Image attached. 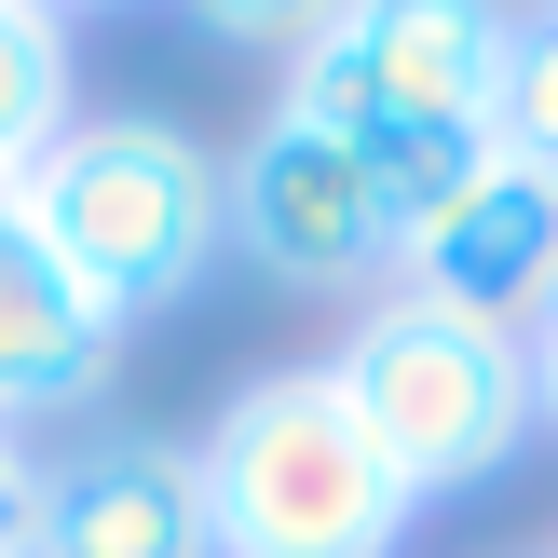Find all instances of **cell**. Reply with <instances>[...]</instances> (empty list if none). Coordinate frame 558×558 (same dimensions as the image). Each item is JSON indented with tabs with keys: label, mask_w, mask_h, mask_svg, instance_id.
<instances>
[{
	"label": "cell",
	"mask_w": 558,
	"mask_h": 558,
	"mask_svg": "<svg viewBox=\"0 0 558 558\" xmlns=\"http://www.w3.org/2000/svg\"><path fill=\"white\" fill-rule=\"evenodd\" d=\"M41 14H109V0H41Z\"/></svg>",
	"instance_id": "15"
},
{
	"label": "cell",
	"mask_w": 558,
	"mask_h": 558,
	"mask_svg": "<svg viewBox=\"0 0 558 558\" xmlns=\"http://www.w3.org/2000/svg\"><path fill=\"white\" fill-rule=\"evenodd\" d=\"M27 532H41V463H27L14 423H0V558H27Z\"/></svg>",
	"instance_id": "13"
},
{
	"label": "cell",
	"mask_w": 558,
	"mask_h": 558,
	"mask_svg": "<svg viewBox=\"0 0 558 558\" xmlns=\"http://www.w3.org/2000/svg\"><path fill=\"white\" fill-rule=\"evenodd\" d=\"M0 232H14V178H0Z\"/></svg>",
	"instance_id": "16"
},
{
	"label": "cell",
	"mask_w": 558,
	"mask_h": 558,
	"mask_svg": "<svg viewBox=\"0 0 558 558\" xmlns=\"http://www.w3.org/2000/svg\"><path fill=\"white\" fill-rule=\"evenodd\" d=\"M354 396V423L381 436V463H396L409 490H477L518 463V436H532V354L505 341V327H463L436 314V300H381V314H354V341L327 354Z\"/></svg>",
	"instance_id": "3"
},
{
	"label": "cell",
	"mask_w": 558,
	"mask_h": 558,
	"mask_svg": "<svg viewBox=\"0 0 558 558\" xmlns=\"http://www.w3.org/2000/svg\"><path fill=\"white\" fill-rule=\"evenodd\" d=\"M327 14H341V0H191V27L232 41V54H300Z\"/></svg>",
	"instance_id": "12"
},
{
	"label": "cell",
	"mask_w": 558,
	"mask_h": 558,
	"mask_svg": "<svg viewBox=\"0 0 558 558\" xmlns=\"http://www.w3.org/2000/svg\"><path fill=\"white\" fill-rule=\"evenodd\" d=\"M490 69H505V0H341L287 54V109L341 136L490 123Z\"/></svg>",
	"instance_id": "4"
},
{
	"label": "cell",
	"mask_w": 558,
	"mask_h": 558,
	"mask_svg": "<svg viewBox=\"0 0 558 558\" xmlns=\"http://www.w3.org/2000/svg\"><path fill=\"white\" fill-rule=\"evenodd\" d=\"M191 477H205V545L218 558H396L423 490L381 463V436L354 423L341 368H259L205 436H191Z\"/></svg>",
	"instance_id": "1"
},
{
	"label": "cell",
	"mask_w": 558,
	"mask_h": 558,
	"mask_svg": "<svg viewBox=\"0 0 558 558\" xmlns=\"http://www.w3.org/2000/svg\"><path fill=\"white\" fill-rule=\"evenodd\" d=\"M396 300H436V314H463V327L532 341V314L558 300V178L490 163V178L396 259Z\"/></svg>",
	"instance_id": "6"
},
{
	"label": "cell",
	"mask_w": 558,
	"mask_h": 558,
	"mask_svg": "<svg viewBox=\"0 0 558 558\" xmlns=\"http://www.w3.org/2000/svg\"><path fill=\"white\" fill-rule=\"evenodd\" d=\"M490 150L558 178V0L545 14H505V69H490Z\"/></svg>",
	"instance_id": "11"
},
{
	"label": "cell",
	"mask_w": 558,
	"mask_h": 558,
	"mask_svg": "<svg viewBox=\"0 0 558 558\" xmlns=\"http://www.w3.org/2000/svg\"><path fill=\"white\" fill-rule=\"evenodd\" d=\"M490 123H423V136H368V191H381V272L409 259V245L436 232V218L463 205V191L490 178Z\"/></svg>",
	"instance_id": "9"
},
{
	"label": "cell",
	"mask_w": 558,
	"mask_h": 558,
	"mask_svg": "<svg viewBox=\"0 0 558 558\" xmlns=\"http://www.w3.org/2000/svg\"><path fill=\"white\" fill-rule=\"evenodd\" d=\"M518 354H532V423H558V300L532 314V341H518Z\"/></svg>",
	"instance_id": "14"
},
{
	"label": "cell",
	"mask_w": 558,
	"mask_h": 558,
	"mask_svg": "<svg viewBox=\"0 0 558 558\" xmlns=\"http://www.w3.org/2000/svg\"><path fill=\"white\" fill-rule=\"evenodd\" d=\"M123 354V314L69 287V272L27 245V218L0 232V423H41V409H82Z\"/></svg>",
	"instance_id": "8"
},
{
	"label": "cell",
	"mask_w": 558,
	"mask_h": 558,
	"mask_svg": "<svg viewBox=\"0 0 558 558\" xmlns=\"http://www.w3.org/2000/svg\"><path fill=\"white\" fill-rule=\"evenodd\" d=\"M54 136H69V14L0 0V178H27Z\"/></svg>",
	"instance_id": "10"
},
{
	"label": "cell",
	"mask_w": 558,
	"mask_h": 558,
	"mask_svg": "<svg viewBox=\"0 0 558 558\" xmlns=\"http://www.w3.org/2000/svg\"><path fill=\"white\" fill-rule=\"evenodd\" d=\"M218 205H232V245L272 272V287H368V272H381L368 136H341V123L272 109V123L218 163Z\"/></svg>",
	"instance_id": "5"
},
{
	"label": "cell",
	"mask_w": 558,
	"mask_h": 558,
	"mask_svg": "<svg viewBox=\"0 0 558 558\" xmlns=\"http://www.w3.org/2000/svg\"><path fill=\"white\" fill-rule=\"evenodd\" d=\"M14 218L54 272H69L96 314H163V300L205 287V259L232 245V205H218V150L191 123H150V109H109V123H69L41 163L14 178Z\"/></svg>",
	"instance_id": "2"
},
{
	"label": "cell",
	"mask_w": 558,
	"mask_h": 558,
	"mask_svg": "<svg viewBox=\"0 0 558 558\" xmlns=\"http://www.w3.org/2000/svg\"><path fill=\"white\" fill-rule=\"evenodd\" d=\"M27 558H218L205 545V477L163 436H96L41 463V532Z\"/></svg>",
	"instance_id": "7"
}]
</instances>
